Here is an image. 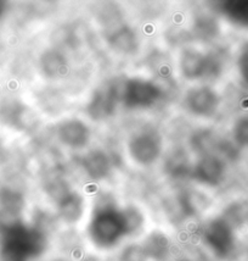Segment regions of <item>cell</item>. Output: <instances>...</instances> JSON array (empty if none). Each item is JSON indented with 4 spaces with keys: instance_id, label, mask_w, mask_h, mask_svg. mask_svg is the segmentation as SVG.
<instances>
[{
    "instance_id": "603a6c76",
    "label": "cell",
    "mask_w": 248,
    "mask_h": 261,
    "mask_svg": "<svg viewBox=\"0 0 248 261\" xmlns=\"http://www.w3.org/2000/svg\"><path fill=\"white\" fill-rule=\"evenodd\" d=\"M237 66L240 76L242 77L243 82L248 85V45L243 46L242 51H241L240 57H238Z\"/></svg>"
},
{
    "instance_id": "8992f818",
    "label": "cell",
    "mask_w": 248,
    "mask_h": 261,
    "mask_svg": "<svg viewBox=\"0 0 248 261\" xmlns=\"http://www.w3.org/2000/svg\"><path fill=\"white\" fill-rule=\"evenodd\" d=\"M204 243L218 257H228L235 248V236L230 223L215 219L207 226L203 233Z\"/></svg>"
},
{
    "instance_id": "ac0fdd59",
    "label": "cell",
    "mask_w": 248,
    "mask_h": 261,
    "mask_svg": "<svg viewBox=\"0 0 248 261\" xmlns=\"http://www.w3.org/2000/svg\"><path fill=\"white\" fill-rule=\"evenodd\" d=\"M24 200L20 192L11 188H3L0 191V206L5 214L16 216L23 209Z\"/></svg>"
},
{
    "instance_id": "7c38bea8",
    "label": "cell",
    "mask_w": 248,
    "mask_h": 261,
    "mask_svg": "<svg viewBox=\"0 0 248 261\" xmlns=\"http://www.w3.org/2000/svg\"><path fill=\"white\" fill-rule=\"evenodd\" d=\"M82 166L90 178L95 181L106 178L112 171V159L106 151L96 149L86 153L82 159Z\"/></svg>"
},
{
    "instance_id": "9a60e30c",
    "label": "cell",
    "mask_w": 248,
    "mask_h": 261,
    "mask_svg": "<svg viewBox=\"0 0 248 261\" xmlns=\"http://www.w3.org/2000/svg\"><path fill=\"white\" fill-rule=\"evenodd\" d=\"M84 209L83 199L76 192H68L58 200V213L66 222H77Z\"/></svg>"
},
{
    "instance_id": "4fadbf2b",
    "label": "cell",
    "mask_w": 248,
    "mask_h": 261,
    "mask_svg": "<svg viewBox=\"0 0 248 261\" xmlns=\"http://www.w3.org/2000/svg\"><path fill=\"white\" fill-rule=\"evenodd\" d=\"M108 43L116 51L120 54H133L138 49V39L135 32L129 26H124L114 29L108 36Z\"/></svg>"
},
{
    "instance_id": "30bf717a",
    "label": "cell",
    "mask_w": 248,
    "mask_h": 261,
    "mask_svg": "<svg viewBox=\"0 0 248 261\" xmlns=\"http://www.w3.org/2000/svg\"><path fill=\"white\" fill-rule=\"evenodd\" d=\"M0 120L20 130H29L36 126L37 121L32 110L18 101H9L0 108Z\"/></svg>"
},
{
    "instance_id": "5bb4252c",
    "label": "cell",
    "mask_w": 248,
    "mask_h": 261,
    "mask_svg": "<svg viewBox=\"0 0 248 261\" xmlns=\"http://www.w3.org/2000/svg\"><path fill=\"white\" fill-rule=\"evenodd\" d=\"M40 67L49 79H60L67 72V59L57 50H48L40 58Z\"/></svg>"
},
{
    "instance_id": "7a4b0ae2",
    "label": "cell",
    "mask_w": 248,
    "mask_h": 261,
    "mask_svg": "<svg viewBox=\"0 0 248 261\" xmlns=\"http://www.w3.org/2000/svg\"><path fill=\"white\" fill-rule=\"evenodd\" d=\"M134 228V217L130 211L118 210L106 205L96 210L91 219L89 233L98 247L110 248L116 245Z\"/></svg>"
},
{
    "instance_id": "6da1fadb",
    "label": "cell",
    "mask_w": 248,
    "mask_h": 261,
    "mask_svg": "<svg viewBox=\"0 0 248 261\" xmlns=\"http://www.w3.org/2000/svg\"><path fill=\"white\" fill-rule=\"evenodd\" d=\"M46 247L45 234L20 221L6 223L0 234V261H32Z\"/></svg>"
},
{
    "instance_id": "7402d4cb",
    "label": "cell",
    "mask_w": 248,
    "mask_h": 261,
    "mask_svg": "<svg viewBox=\"0 0 248 261\" xmlns=\"http://www.w3.org/2000/svg\"><path fill=\"white\" fill-rule=\"evenodd\" d=\"M146 253L140 245H130L122 254V261H146Z\"/></svg>"
},
{
    "instance_id": "5b68a950",
    "label": "cell",
    "mask_w": 248,
    "mask_h": 261,
    "mask_svg": "<svg viewBox=\"0 0 248 261\" xmlns=\"http://www.w3.org/2000/svg\"><path fill=\"white\" fill-rule=\"evenodd\" d=\"M220 61L213 54H203L195 49H186L180 58V71L188 80H200L218 76Z\"/></svg>"
},
{
    "instance_id": "4316f807",
    "label": "cell",
    "mask_w": 248,
    "mask_h": 261,
    "mask_svg": "<svg viewBox=\"0 0 248 261\" xmlns=\"http://www.w3.org/2000/svg\"><path fill=\"white\" fill-rule=\"evenodd\" d=\"M57 261H62V260H57Z\"/></svg>"
},
{
    "instance_id": "484cf974",
    "label": "cell",
    "mask_w": 248,
    "mask_h": 261,
    "mask_svg": "<svg viewBox=\"0 0 248 261\" xmlns=\"http://www.w3.org/2000/svg\"><path fill=\"white\" fill-rule=\"evenodd\" d=\"M179 261H189V260H179Z\"/></svg>"
},
{
    "instance_id": "3957f363",
    "label": "cell",
    "mask_w": 248,
    "mask_h": 261,
    "mask_svg": "<svg viewBox=\"0 0 248 261\" xmlns=\"http://www.w3.org/2000/svg\"><path fill=\"white\" fill-rule=\"evenodd\" d=\"M162 95V89L152 81L135 77L124 82L120 101L127 109H146L153 107Z\"/></svg>"
},
{
    "instance_id": "e0dca14e",
    "label": "cell",
    "mask_w": 248,
    "mask_h": 261,
    "mask_svg": "<svg viewBox=\"0 0 248 261\" xmlns=\"http://www.w3.org/2000/svg\"><path fill=\"white\" fill-rule=\"evenodd\" d=\"M220 5V11L229 21L238 26L248 27V0L223 2Z\"/></svg>"
},
{
    "instance_id": "44dd1931",
    "label": "cell",
    "mask_w": 248,
    "mask_h": 261,
    "mask_svg": "<svg viewBox=\"0 0 248 261\" xmlns=\"http://www.w3.org/2000/svg\"><path fill=\"white\" fill-rule=\"evenodd\" d=\"M235 142L241 147H248V116L242 117L234 127Z\"/></svg>"
},
{
    "instance_id": "277c9868",
    "label": "cell",
    "mask_w": 248,
    "mask_h": 261,
    "mask_svg": "<svg viewBox=\"0 0 248 261\" xmlns=\"http://www.w3.org/2000/svg\"><path fill=\"white\" fill-rule=\"evenodd\" d=\"M128 150L135 163L147 166L156 163L161 156L162 138L160 133L152 128L141 129L130 137Z\"/></svg>"
},
{
    "instance_id": "ba28073f",
    "label": "cell",
    "mask_w": 248,
    "mask_h": 261,
    "mask_svg": "<svg viewBox=\"0 0 248 261\" xmlns=\"http://www.w3.org/2000/svg\"><path fill=\"white\" fill-rule=\"evenodd\" d=\"M225 175V164L219 155L201 156L195 166H192L191 176L202 185L214 187L222 183Z\"/></svg>"
},
{
    "instance_id": "9c48e42d",
    "label": "cell",
    "mask_w": 248,
    "mask_h": 261,
    "mask_svg": "<svg viewBox=\"0 0 248 261\" xmlns=\"http://www.w3.org/2000/svg\"><path fill=\"white\" fill-rule=\"evenodd\" d=\"M186 105L194 115L210 116L219 107V97L210 87H195L186 95Z\"/></svg>"
},
{
    "instance_id": "ffe728a7",
    "label": "cell",
    "mask_w": 248,
    "mask_h": 261,
    "mask_svg": "<svg viewBox=\"0 0 248 261\" xmlns=\"http://www.w3.org/2000/svg\"><path fill=\"white\" fill-rule=\"evenodd\" d=\"M191 147L197 154L206 156V155H214V149L216 147V141L213 137L212 132L207 129L198 130L191 138Z\"/></svg>"
},
{
    "instance_id": "d6986e66",
    "label": "cell",
    "mask_w": 248,
    "mask_h": 261,
    "mask_svg": "<svg viewBox=\"0 0 248 261\" xmlns=\"http://www.w3.org/2000/svg\"><path fill=\"white\" fill-rule=\"evenodd\" d=\"M166 170L172 177H185L191 175L192 167L184 150H176L169 155L166 161Z\"/></svg>"
},
{
    "instance_id": "8fae6325",
    "label": "cell",
    "mask_w": 248,
    "mask_h": 261,
    "mask_svg": "<svg viewBox=\"0 0 248 261\" xmlns=\"http://www.w3.org/2000/svg\"><path fill=\"white\" fill-rule=\"evenodd\" d=\"M58 139L67 147L80 149L88 144L90 139V129L89 127L78 119H70L62 121L57 126Z\"/></svg>"
},
{
    "instance_id": "cb8c5ba5",
    "label": "cell",
    "mask_w": 248,
    "mask_h": 261,
    "mask_svg": "<svg viewBox=\"0 0 248 261\" xmlns=\"http://www.w3.org/2000/svg\"><path fill=\"white\" fill-rule=\"evenodd\" d=\"M6 10H8V4H6L5 2H2V0H0V18L6 14Z\"/></svg>"
},
{
    "instance_id": "2e32d148",
    "label": "cell",
    "mask_w": 248,
    "mask_h": 261,
    "mask_svg": "<svg viewBox=\"0 0 248 261\" xmlns=\"http://www.w3.org/2000/svg\"><path fill=\"white\" fill-rule=\"evenodd\" d=\"M142 248L147 257L156 261H162L169 253V241L163 233L152 232L146 238Z\"/></svg>"
},
{
    "instance_id": "52a82bcc",
    "label": "cell",
    "mask_w": 248,
    "mask_h": 261,
    "mask_svg": "<svg viewBox=\"0 0 248 261\" xmlns=\"http://www.w3.org/2000/svg\"><path fill=\"white\" fill-rule=\"evenodd\" d=\"M120 101V93L116 85H104L91 95L85 110L94 121H105L116 114L117 105Z\"/></svg>"
},
{
    "instance_id": "d4e9b609",
    "label": "cell",
    "mask_w": 248,
    "mask_h": 261,
    "mask_svg": "<svg viewBox=\"0 0 248 261\" xmlns=\"http://www.w3.org/2000/svg\"><path fill=\"white\" fill-rule=\"evenodd\" d=\"M5 226H6V223L3 222V219H2V216H0V234H2L3 229H4Z\"/></svg>"
}]
</instances>
